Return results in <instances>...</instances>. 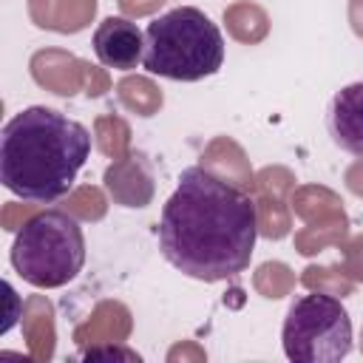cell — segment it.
Masks as SVG:
<instances>
[{
	"instance_id": "5b68a950",
	"label": "cell",
	"mask_w": 363,
	"mask_h": 363,
	"mask_svg": "<svg viewBox=\"0 0 363 363\" xmlns=\"http://www.w3.org/2000/svg\"><path fill=\"white\" fill-rule=\"evenodd\" d=\"M281 343L292 363H337L352 352V318L335 295L306 292L292 301Z\"/></svg>"
},
{
	"instance_id": "7a4b0ae2",
	"label": "cell",
	"mask_w": 363,
	"mask_h": 363,
	"mask_svg": "<svg viewBox=\"0 0 363 363\" xmlns=\"http://www.w3.org/2000/svg\"><path fill=\"white\" fill-rule=\"evenodd\" d=\"M91 156V133L82 122L31 105L14 113L0 133V182L31 204H54L77 182Z\"/></svg>"
},
{
	"instance_id": "6da1fadb",
	"label": "cell",
	"mask_w": 363,
	"mask_h": 363,
	"mask_svg": "<svg viewBox=\"0 0 363 363\" xmlns=\"http://www.w3.org/2000/svg\"><path fill=\"white\" fill-rule=\"evenodd\" d=\"M159 250L187 278L227 281L252 261L258 238L255 201L201 164L184 167L162 207Z\"/></svg>"
},
{
	"instance_id": "52a82bcc",
	"label": "cell",
	"mask_w": 363,
	"mask_h": 363,
	"mask_svg": "<svg viewBox=\"0 0 363 363\" xmlns=\"http://www.w3.org/2000/svg\"><path fill=\"white\" fill-rule=\"evenodd\" d=\"M326 128L340 150L363 159V79L343 85L332 96L326 111Z\"/></svg>"
},
{
	"instance_id": "3957f363",
	"label": "cell",
	"mask_w": 363,
	"mask_h": 363,
	"mask_svg": "<svg viewBox=\"0 0 363 363\" xmlns=\"http://www.w3.org/2000/svg\"><path fill=\"white\" fill-rule=\"evenodd\" d=\"M142 65L147 74L176 82L213 77L224 65L221 28L196 6L170 9L147 23Z\"/></svg>"
},
{
	"instance_id": "277c9868",
	"label": "cell",
	"mask_w": 363,
	"mask_h": 363,
	"mask_svg": "<svg viewBox=\"0 0 363 363\" xmlns=\"http://www.w3.org/2000/svg\"><path fill=\"white\" fill-rule=\"evenodd\" d=\"M85 264V235L74 216L62 210H43L31 216L14 235L11 267L40 289L65 286Z\"/></svg>"
},
{
	"instance_id": "8992f818",
	"label": "cell",
	"mask_w": 363,
	"mask_h": 363,
	"mask_svg": "<svg viewBox=\"0 0 363 363\" xmlns=\"http://www.w3.org/2000/svg\"><path fill=\"white\" fill-rule=\"evenodd\" d=\"M91 43L96 60L113 71H130L145 57V31L128 17H105Z\"/></svg>"
}]
</instances>
